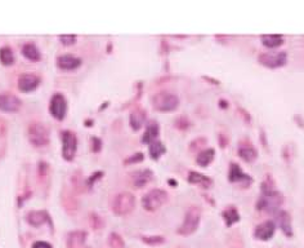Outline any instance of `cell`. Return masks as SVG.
I'll return each instance as SVG.
<instances>
[{
  "mask_svg": "<svg viewBox=\"0 0 304 248\" xmlns=\"http://www.w3.org/2000/svg\"><path fill=\"white\" fill-rule=\"evenodd\" d=\"M282 202H284L282 194L273 189L271 185H268L267 182H263V185H262V195H260L257 204L258 210L273 213V212L279 211Z\"/></svg>",
  "mask_w": 304,
  "mask_h": 248,
  "instance_id": "obj_1",
  "label": "cell"
},
{
  "mask_svg": "<svg viewBox=\"0 0 304 248\" xmlns=\"http://www.w3.org/2000/svg\"><path fill=\"white\" fill-rule=\"evenodd\" d=\"M22 52L23 55H25L29 59H31V61H37V59H40V51H39V48L36 47V44H34V43H26V44L23 45Z\"/></svg>",
  "mask_w": 304,
  "mask_h": 248,
  "instance_id": "obj_22",
  "label": "cell"
},
{
  "mask_svg": "<svg viewBox=\"0 0 304 248\" xmlns=\"http://www.w3.org/2000/svg\"><path fill=\"white\" fill-rule=\"evenodd\" d=\"M151 178H152V171L148 170V168H146V170L136 171V172L133 173V182H134V185L138 186V188H142V186L146 185Z\"/></svg>",
  "mask_w": 304,
  "mask_h": 248,
  "instance_id": "obj_16",
  "label": "cell"
},
{
  "mask_svg": "<svg viewBox=\"0 0 304 248\" xmlns=\"http://www.w3.org/2000/svg\"><path fill=\"white\" fill-rule=\"evenodd\" d=\"M238 154L245 162H253L258 155L257 149H254L253 146H241L238 149Z\"/></svg>",
  "mask_w": 304,
  "mask_h": 248,
  "instance_id": "obj_23",
  "label": "cell"
},
{
  "mask_svg": "<svg viewBox=\"0 0 304 248\" xmlns=\"http://www.w3.org/2000/svg\"><path fill=\"white\" fill-rule=\"evenodd\" d=\"M0 61L4 63V65H12L15 62V55H13V51H12L11 47H1L0 48Z\"/></svg>",
  "mask_w": 304,
  "mask_h": 248,
  "instance_id": "obj_26",
  "label": "cell"
},
{
  "mask_svg": "<svg viewBox=\"0 0 304 248\" xmlns=\"http://www.w3.org/2000/svg\"><path fill=\"white\" fill-rule=\"evenodd\" d=\"M287 59V53L284 51L280 52H267L259 56V62L267 67H280L285 65Z\"/></svg>",
  "mask_w": 304,
  "mask_h": 248,
  "instance_id": "obj_8",
  "label": "cell"
},
{
  "mask_svg": "<svg viewBox=\"0 0 304 248\" xmlns=\"http://www.w3.org/2000/svg\"><path fill=\"white\" fill-rule=\"evenodd\" d=\"M134 206H136V198H134V195L132 193H129V191L119 193L114 198V202H112V210H114V212L121 216L129 213L134 208Z\"/></svg>",
  "mask_w": 304,
  "mask_h": 248,
  "instance_id": "obj_5",
  "label": "cell"
},
{
  "mask_svg": "<svg viewBox=\"0 0 304 248\" xmlns=\"http://www.w3.org/2000/svg\"><path fill=\"white\" fill-rule=\"evenodd\" d=\"M276 231V225L275 222L271 221V220H267V221L262 222L257 226V229L254 231V235L259 241H269L273 234Z\"/></svg>",
  "mask_w": 304,
  "mask_h": 248,
  "instance_id": "obj_11",
  "label": "cell"
},
{
  "mask_svg": "<svg viewBox=\"0 0 304 248\" xmlns=\"http://www.w3.org/2000/svg\"><path fill=\"white\" fill-rule=\"evenodd\" d=\"M152 104H154L155 109H158V110L170 111L178 106L179 98L169 91H160L152 97Z\"/></svg>",
  "mask_w": 304,
  "mask_h": 248,
  "instance_id": "obj_4",
  "label": "cell"
},
{
  "mask_svg": "<svg viewBox=\"0 0 304 248\" xmlns=\"http://www.w3.org/2000/svg\"><path fill=\"white\" fill-rule=\"evenodd\" d=\"M165 152H166V148H165V145L162 144L161 141L155 140L150 144V154L152 159H158L159 156L164 154Z\"/></svg>",
  "mask_w": 304,
  "mask_h": 248,
  "instance_id": "obj_24",
  "label": "cell"
},
{
  "mask_svg": "<svg viewBox=\"0 0 304 248\" xmlns=\"http://www.w3.org/2000/svg\"><path fill=\"white\" fill-rule=\"evenodd\" d=\"M33 248H52V246L44 241H37L33 245Z\"/></svg>",
  "mask_w": 304,
  "mask_h": 248,
  "instance_id": "obj_32",
  "label": "cell"
},
{
  "mask_svg": "<svg viewBox=\"0 0 304 248\" xmlns=\"http://www.w3.org/2000/svg\"><path fill=\"white\" fill-rule=\"evenodd\" d=\"M277 222H279L280 228L282 229V231L287 235V237H291L293 235V228H291V217L286 211H280L277 212Z\"/></svg>",
  "mask_w": 304,
  "mask_h": 248,
  "instance_id": "obj_15",
  "label": "cell"
},
{
  "mask_svg": "<svg viewBox=\"0 0 304 248\" xmlns=\"http://www.w3.org/2000/svg\"><path fill=\"white\" fill-rule=\"evenodd\" d=\"M146 120V111L138 108L130 113V126L133 130H140Z\"/></svg>",
  "mask_w": 304,
  "mask_h": 248,
  "instance_id": "obj_17",
  "label": "cell"
},
{
  "mask_svg": "<svg viewBox=\"0 0 304 248\" xmlns=\"http://www.w3.org/2000/svg\"><path fill=\"white\" fill-rule=\"evenodd\" d=\"M223 219H224V221H226V224L230 226L240 220V215H238V212L236 208L230 207L223 212Z\"/></svg>",
  "mask_w": 304,
  "mask_h": 248,
  "instance_id": "obj_27",
  "label": "cell"
},
{
  "mask_svg": "<svg viewBox=\"0 0 304 248\" xmlns=\"http://www.w3.org/2000/svg\"><path fill=\"white\" fill-rule=\"evenodd\" d=\"M214 154H215L214 149H205V150H202V152L198 154L197 158H196V162H197L200 166H208V164L214 159Z\"/></svg>",
  "mask_w": 304,
  "mask_h": 248,
  "instance_id": "obj_25",
  "label": "cell"
},
{
  "mask_svg": "<svg viewBox=\"0 0 304 248\" xmlns=\"http://www.w3.org/2000/svg\"><path fill=\"white\" fill-rule=\"evenodd\" d=\"M262 41L266 47L269 48H276L284 43V38L279 34H267V35H262Z\"/></svg>",
  "mask_w": 304,
  "mask_h": 248,
  "instance_id": "obj_20",
  "label": "cell"
},
{
  "mask_svg": "<svg viewBox=\"0 0 304 248\" xmlns=\"http://www.w3.org/2000/svg\"><path fill=\"white\" fill-rule=\"evenodd\" d=\"M57 63H58V66L62 67V69L71 70V69H75V67L80 66L81 59L73 55H61L58 58H57Z\"/></svg>",
  "mask_w": 304,
  "mask_h": 248,
  "instance_id": "obj_13",
  "label": "cell"
},
{
  "mask_svg": "<svg viewBox=\"0 0 304 248\" xmlns=\"http://www.w3.org/2000/svg\"><path fill=\"white\" fill-rule=\"evenodd\" d=\"M108 243L112 248H124V241L123 238L116 233L110 234V239H108Z\"/></svg>",
  "mask_w": 304,
  "mask_h": 248,
  "instance_id": "obj_29",
  "label": "cell"
},
{
  "mask_svg": "<svg viewBox=\"0 0 304 248\" xmlns=\"http://www.w3.org/2000/svg\"><path fill=\"white\" fill-rule=\"evenodd\" d=\"M136 156H132L130 159H128L126 162H133V160H142L143 159V155H142V153H138V154H134Z\"/></svg>",
  "mask_w": 304,
  "mask_h": 248,
  "instance_id": "obj_33",
  "label": "cell"
},
{
  "mask_svg": "<svg viewBox=\"0 0 304 248\" xmlns=\"http://www.w3.org/2000/svg\"><path fill=\"white\" fill-rule=\"evenodd\" d=\"M29 140L34 146H45L49 142V130L40 122H33L29 126Z\"/></svg>",
  "mask_w": 304,
  "mask_h": 248,
  "instance_id": "obj_3",
  "label": "cell"
},
{
  "mask_svg": "<svg viewBox=\"0 0 304 248\" xmlns=\"http://www.w3.org/2000/svg\"><path fill=\"white\" fill-rule=\"evenodd\" d=\"M27 221L34 226H39L48 220V215L44 211H31L26 216Z\"/></svg>",
  "mask_w": 304,
  "mask_h": 248,
  "instance_id": "obj_18",
  "label": "cell"
},
{
  "mask_svg": "<svg viewBox=\"0 0 304 248\" xmlns=\"http://www.w3.org/2000/svg\"><path fill=\"white\" fill-rule=\"evenodd\" d=\"M228 176H230V181H244V180H250V177L248 176V174H245L244 172H242V170L240 168V166L236 163H232L231 167H230V173H228Z\"/></svg>",
  "mask_w": 304,
  "mask_h": 248,
  "instance_id": "obj_19",
  "label": "cell"
},
{
  "mask_svg": "<svg viewBox=\"0 0 304 248\" xmlns=\"http://www.w3.org/2000/svg\"><path fill=\"white\" fill-rule=\"evenodd\" d=\"M40 83V79L39 76L33 73H25V74L19 75L18 78V87L19 89H22L25 92H29V91H33L39 85Z\"/></svg>",
  "mask_w": 304,
  "mask_h": 248,
  "instance_id": "obj_12",
  "label": "cell"
},
{
  "mask_svg": "<svg viewBox=\"0 0 304 248\" xmlns=\"http://www.w3.org/2000/svg\"><path fill=\"white\" fill-rule=\"evenodd\" d=\"M143 241L148 243V245H159V243H162L164 242V237H160V235H154V237H143Z\"/></svg>",
  "mask_w": 304,
  "mask_h": 248,
  "instance_id": "obj_30",
  "label": "cell"
},
{
  "mask_svg": "<svg viewBox=\"0 0 304 248\" xmlns=\"http://www.w3.org/2000/svg\"><path fill=\"white\" fill-rule=\"evenodd\" d=\"M61 137H62V155L65 159L71 160L76 154L77 148V138L76 134L71 132V131H62L61 132Z\"/></svg>",
  "mask_w": 304,
  "mask_h": 248,
  "instance_id": "obj_7",
  "label": "cell"
},
{
  "mask_svg": "<svg viewBox=\"0 0 304 248\" xmlns=\"http://www.w3.org/2000/svg\"><path fill=\"white\" fill-rule=\"evenodd\" d=\"M59 39H61L63 44H72L76 40V35H73V34H63V35H59Z\"/></svg>",
  "mask_w": 304,
  "mask_h": 248,
  "instance_id": "obj_31",
  "label": "cell"
},
{
  "mask_svg": "<svg viewBox=\"0 0 304 248\" xmlns=\"http://www.w3.org/2000/svg\"><path fill=\"white\" fill-rule=\"evenodd\" d=\"M49 110H51V114L57 119H63L65 115H66L67 110V104L66 98L61 93H54L51 98V104H49Z\"/></svg>",
  "mask_w": 304,
  "mask_h": 248,
  "instance_id": "obj_9",
  "label": "cell"
},
{
  "mask_svg": "<svg viewBox=\"0 0 304 248\" xmlns=\"http://www.w3.org/2000/svg\"><path fill=\"white\" fill-rule=\"evenodd\" d=\"M168 199V193L162 189H152L142 198V206L147 211H155Z\"/></svg>",
  "mask_w": 304,
  "mask_h": 248,
  "instance_id": "obj_6",
  "label": "cell"
},
{
  "mask_svg": "<svg viewBox=\"0 0 304 248\" xmlns=\"http://www.w3.org/2000/svg\"><path fill=\"white\" fill-rule=\"evenodd\" d=\"M200 220H201V210H200V207L198 206H191L188 208V211L186 212L183 224L178 229V234H182V235L192 234L198 228Z\"/></svg>",
  "mask_w": 304,
  "mask_h": 248,
  "instance_id": "obj_2",
  "label": "cell"
},
{
  "mask_svg": "<svg viewBox=\"0 0 304 248\" xmlns=\"http://www.w3.org/2000/svg\"><path fill=\"white\" fill-rule=\"evenodd\" d=\"M188 180L192 184H205V185H209L210 182V178H208L204 174L198 173V172H195V171H191L190 172V176H188Z\"/></svg>",
  "mask_w": 304,
  "mask_h": 248,
  "instance_id": "obj_28",
  "label": "cell"
},
{
  "mask_svg": "<svg viewBox=\"0 0 304 248\" xmlns=\"http://www.w3.org/2000/svg\"><path fill=\"white\" fill-rule=\"evenodd\" d=\"M158 134H159L158 123L150 122V123H148V124H147L146 132H144V134H143L142 141H143V142H148V144H151L152 141L156 140V137H158Z\"/></svg>",
  "mask_w": 304,
  "mask_h": 248,
  "instance_id": "obj_21",
  "label": "cell"
},
{
  "mask_svg": "<svg viewBox=\"0 0 304 248\" xmlns=\"http://www.w3.org/2000/svg\"><path fill=\"white\" fill-rule=\"evenodd\" d=\"M87 241L85 231H72L67 235V248H83Z\"/></svg>",
  "mask_w": 304,
  "mask_h": 248,
  "instance_id": "obj_14",
  "label": "cell"
},
{
  "mask_svg": "<svg viewBox=\"0 0 304 248\" xmlns=\"http://www.w3.org/2000/svg\"><path fill=\"white\" fill-rule=\"evenodd\" d=\"M21 100L13 93H0V109L4 111H17L21 108Z\"/></svg>",
  "mask_w": 304,
  "mask_h": 248,
  "instance_id": "obj_10",
  "label": "cell"
}]
</instances>
